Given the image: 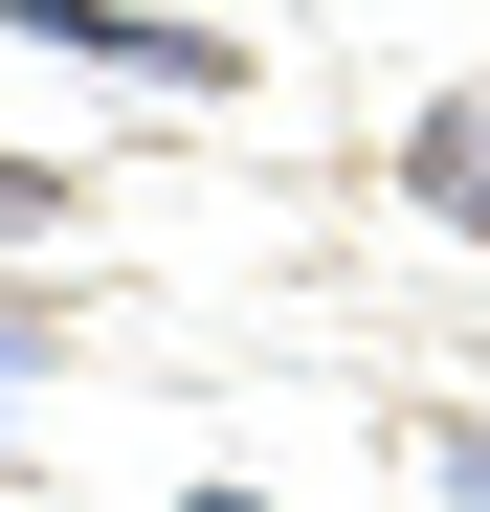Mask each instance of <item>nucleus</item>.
<instances>
[{
	"mask_svg": "<svg viewBox=\"0 0 490 512\" xmlns=\"http://www.w3.org/2000/svg\"><path fill=\"white\" fill-rule=\"evenodd\" d=\"M45 67H112V90H245V45L201 23V0H0Z\"/></svg>",
	"mask_w": 490,
	"mask_h": 512,
	"instance_id": "nucleus-1",
	"label": "nucleus"
},
{
	"mask_svg": "<svg viewBox=\"0 0 490 512\" xmlns=\"http://www.w3.org/2000/svg\"><path fill=\"white\" fill-rule=\"evenodd\" d=\"M401 201H424V223H468V245H490V90H446L424 134H401Z\"/></svg>",
	"mask_w": 490,
	"mask_h": 512,
	"instance_id": "nucleus-2",
	"label": "nucleus"
},
{
	"mask_svg": "<svg viewBox=\"0 0 490 512\" xmlns=\"http://www.w3.org/2000/svg\"><path fill=\"white\" fill-rule=\"evenodd\" d=\"M0 223H67V179H23V156H0Z\"/></svg>",
	"mask_w": 490,
	"mask_h": 512,
	"instance_id": "nucleus-3",
	"label": "nucleus"
},
{
	"mask_svg": "<svg viewBox=\"0 0 490 512\" xmlns=\"http://www.w3.org/2000/svg\"><path fill=\"white\" fill-rule=\"evenodd\" d=\"M446 490H468V512H490V423H446Z\"/></svg>",
	"mask_w": 490,
	"mask_h": 512,
	"instance_id": "nucleus-4",
	"label": "nucleus"
},
{
	"mask_svg": "<svg viewBox=\"0 0 490 512\" xmlns=\"http://www.w3.org/2000/svg\"><path fill=\"white\" fill-rule=\"evenodd\" d=\"M0 379H45V312H0Z\"/></svg>",
	"mask_w": 490,
	"mask_h": 512,
	"instance_id": "nucleus-5",
	"label": "nucleus"
},
{
	"mask_svg": "<svg viewBox=\"0 0 490 512\" xmlns=\"http://www.w3.org/2000/svg\"><path fill=\"white\" fill-rule=\"evenodd\" d=\"M179 512H268V490H179Z\"/></svg>",
	"mask_w": 490,
	"mask_h": 512,
	"instance_id": "nucleus-6",
	"label": "nucleus"
}]
</instances>
